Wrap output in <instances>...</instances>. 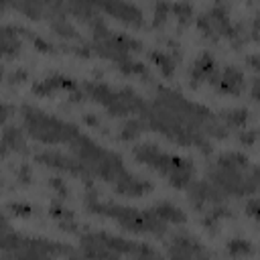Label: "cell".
Listing matches in <instances>:
<instances>
[{
    "instance_id": "cell-12",
    "label": "cell",
    "mask_w": 260,
    "mask_h": 260,
    "mask_svg": "<svg viewBox=\"0 0 260 260\" xmlns=\"http://www.w3.org/2000/svg\"><path fill=\"white\" fill-rule=\"evenodd\" d=\"M228 252H230L234 258H242V256L254 254V246H252L248 240H232V242L228 244Z\"/></svg>"
},
{
    "instance_id": "cell-23",
    "label": "cell",
    "mask_w": 260,
    "mask_h": 260,
    "mask_svg": "<svg viewBox=\"0 0 260 260\" xmlns=\"http://www.w3.org/2000/svg\"><path fill=\"white\" fill-rule=\"evenodd\" d=\"M240 140H242V142H246V144H252V142L256 140V132L252 130V132H248V134H242V136H240Z\"/></svg>"
},
{
    "instance_id": "cell-2",
    "label": "cell",
    "mask_w": 260,
    "mask_h": 260,
    "mask_svg": "<svg viewBox=\"0 0 260 260\" xmlns=\"http://www.w3.org/2000/svg\"><path fill=\"white\" fill-rule=\"evenodd\" d=\"M89 209H93L95 213H106L116 217L126 230H134V232H150L154 236H162L165 234V221H160L152 211H138V209H128V207H118L112 203H100L93 197L87 199Z\"/></svg>"
},
{
    "instance_id": "cell-4",
    "label": "cell",
    "mask_w": 260,
    "mask_h": 260,
    "mask_svg": "<svg viewBox=\"0 0 260 260\" xmlns=\"http://www.w3.org/2000/svg\"><path fill=\"white\" fill-rule=\"evenodd\" d=\"M39 160H43L45 165L49 167H55V169H61L65 173H71V175H87V169L81 160H73V158H65L63 154L59 152H41L37 154Z\"/></svg>"
},
{
    "instance_id": "cell-22",
    "label": "cell",
    "mask_w": 260,
    "mask_h": 260,
    "mask_svg": "<svg viewBox=\"0 0 260 260\" xmlns=\"http://www.w3.org/2000/svg\"><path fill=\"white\" fill-rule=\"evenodd\" d=\"M10 209H14V213H20V215H28L30 213V207H24V205H10Z\"/></svg>"
},
{
    "instance_id": "cell-24",
    "label": "cell",
    "mask_w": 260,
    "mask_h": 260,
    "mask_svg": "<svg viewBox=\"0 0 260 260\" xmlns=\"http://www.w3.org/2000/svg\"><path fill=\"white\" fill-rule=\"evenodd\" d=\"M24 77H26V71H16V73L10 75V81H20V79H24Z\"/></svg>"
},
{
    "instance_id": "cell-17",
    "label": "cell",
    "mask_w": 260,
    "mask_h": 260,
    "mask_svg": "<svg viewBox=\"0 0 260 260\" xmlns=\"http://www.w3.org/2000/svg\"><path fill=\"white\" fill-rule=\"evenodd\" d=\"M171 10H175V14L181 22H187L193 16V8L189 4H175V6H171Z\"/></svg>"
},
{
    "instance_id": "cell-15",
    "label": "cell",
    "mask_w": 260,
    "mask_h": 260,
    "mask_svg": "<svg viewBox=\"0 0 260 260\" xmlns=\"http://www.w3.org/2000/svg\"><path fill=\"white\" fill-rule=\"evenodd\" d=\"M144 130V122H138V120H132V122H128L126 126H124V132H122V138H134L136 134H140Z\"/></svg>"
},
{
    "instance_id": "cell-11",
    "label": "cell",
    "mask_w": 260,
    "mask_h": 260,
    "mask_svg": "<svg viewBox=\"0 0 260 260\" xmlns=\"http://www.w3.org/2000/svg\"><path fill=\"white\" fill-rule=\"evenodd\" d=\"M150 59L158 65V69L167 75V77H171L173 75V71H175V61L167 55V53H160V51H152L150 53Z\"/></svg>"
},
{
    "instance_id": "cell-18",
    "label": "cell",
    "mask_w": 260,
    "mask_h": 260,
    "mask_svg": "<svg viewBox=\"0 0 260 260\" xmlns=\"http://www.w3.org/2000/svg\"><path fill=\"white\" fill-rule=\"evenodd\" d=\"M171 10V6L169 4H156L154 6V24H160V22H165V18H167V12Z\"/></svg>"
},
{
    "instance_id": "cell-26",
    "label": "cell",
    "mask_w": 260,
    "mask_h": 260,
    "mask_svg": "<svg viewBox=\"0 0 260 260\" xmlns=\"http://www.w3.org/2000/svg\"><path fill=\"white\" fill-rule=\"evenodd\" d=\"M0 75H2V69H0Z\"/></svg>"
},
{
    "instance_id": "cell-21",
    "label": "cell",
    "mask_w": 260,
    "mask_h": 260,
    "mask_svg": "<svg viewBox=\"0 0 260 260\" xmlns=\"http://www.w3.org/2000/svg\"><path fill=\"white\" fill-rule=\"evenodd\" d=\"M51 185H53V187H55V189H57L61 195H67V187H65V185H63L59 179H53V181H51Z\"/></svg>"
},
{
    "instance_id": "cell-20",
    "label": "cell",
    "mask_w": 260,
    "mask_h": 260,
    "mask_svg": "<svg viewBox=\"0 0 260 260\" xmlns=\"http://www.w3.org/2000/svg\"><path fill=\"white\" fill-rule=\"evenodd\" d=\"M32 41L37 43V47H39L41 51H51V43H45V41L39 39V37H32Z\"/></svg>"
},
{
    "instance_id": "cell-19",
    "label": "cell",
    "mask_w": 260,
    "mask_h": 260,
    "mask_svg": "<svg viewBox=\"0 0 260 260\" xmlns=\"http://www.w3.org/2000/svg\"><path fill=\"white\" fill-rule=\"evenodd\" d=\"M12 112H14V110H12L10 106H4V104H0V124H2V122H4V120H6V118L12 114Z\"/></svg>"
},
{
    "instance_id": "cell-6",
    "label": "cell",
    "mask_w": 260,
    "mask_h": 260,
    "mask_svg": "<svg viewBox=\"0 0 260 260\" xmlns=\"http://www.w3.org/2000/svg\"><path fill=\"white\" fill-rule=\"evenodd\" d=\"M221 91H228V93H240L242 91V85H244V75L236 69V67H228L223 71V75L217 79L215 83Z\"/></svg>"
},
{
    "instance_id": "cell-3",
    "label": "cell",
    "mask_w": 260,
    "mask_h": 260,
    "mask_svg": "<svg viewBox=\"0 0 260 260\" xmlns=\"http://www.w3.org/2000/svg\"><path fill=\"white\" fill-rule=\"evenodd\" d=\"M95 6L102 8V10H106L108 14L118 16L120 20H124L128 24H134V26H140L142 24V12H140V8H136L132 4H124V2H100Z\"/></svg>"
},
{
    "instance_id": "cell-25",
    "label": "cell",
    "mask_w": 260,
    "mask_h": 260,
    "mask_svg": "<svg viewBox=\"0 0 260 260\" xmlns=\"http://www.w3.org/2000/svg\"><path fill=\"white\" fill-rule=\"evenodd\" d=\"M256 207H258V201L252 199V201L248 203V213H250V215H256Z\"/></svg>"
},
{
    "instance_id": "cell-10",
    "label": "cell",
    "mask_w": 260,
    "mask_h": 260,
    "mask_svg": "<svg viewBox=\"0 0 260 260\" xmlns=\"http://www.w3.org/2000/svg\"><path fill=\"white\" fill-rule=\"evenodd\" d=\"M14 30L16 28H10V26L0 28V53L2 55H14V53H18L20 43L16 41Z\"/></svg>"
},
{
    "instance_id": "cell-14",
    "label": "cell",
    "mask_w": 260,
    "mask_h": 260,
    "mask_svg": "<svg viewBox=\"0 0 260 260\" xmlns=\"http://www.w3.org/2000/svg\"><path fill=\"white\" fill-rule=\"evenodd\" d=\"M225 122L232 126H244L248 120V112L246 110H234V112H225Z\"/></svg>"
},
{
    "instance_id": "cell-16",
    "label": "cell",
    "mask_w": 260,
    "mask_h": 260,
    "mask_svg": "<svg viewBox=\"0 0 260 260\" xmlns=\"http://www.w3.org/2000/svg\"><path fill=\"white\" fill-rule=\"evenodd\" d=\"M18 10H22V12H26L30 18H39L41 16V10H43V4H32V2H22V4H14Z\"/></svg>"
},
{
    "instance_id": "cell-8",
    "label": "cell",
    "mask_w": 260,
    "mask_h": 260,
    "mask_svg": "<svg viewBox=\"0 0 260 260\" xmlns=\"http://www.w3.org/2000/svg\"><path fill=\"white\" fill-rule=\"evenodd\" d=\"M160 221H173V223H185V213L179 209V207H175V205H171V203H158L154 209H150Z\"/></svg>"
},
{
    "instance_id": "cell-7",
    "label": "cell",
    "mask_w": 260,
    "mask_h": 260,
    "mask_svg": "<svg viewBox=\"0 0 260 260\" xmlns=\"http://www.w3.org/2000/svg\"><path fill=\"white\" fill-rule=\"evenodd\" d=\"M55 89H75V83H73V79H69V77L55 75V77H49V79L39 81V83L32 87V91H35V93H41V95L53 93Z\"/></svg>"
},
{
    "instance_id": "cell-5",
    "label": "cell",
    "mask_w": 260,
    "mask_h": 260,
    "mask_svg": "<svg viewBox=\"0 0 260 260\" xmlns=\"http://www.w3.org/2000/svg\"><path fill=\"white\" fill-rule=\"evenodd\" d=\"M191 77H193V83L195 81H209V83H217L219 75H217V67H215V61L211 55H201L195 63H193V69H191Z\"/></svg>"
},
{
    "instance_id": "cell-1",
    "label": "cell",
    "mask_w": 260,
    "mask_h": 260,
    "mask_svg": "<svg viewBox=\"0 0 260 260\" xmlns=\"http://www.w3.org/2000/svg\"><path fill=\"white\" fill-rule=\"evenodd\" d=\"M134 154H136L138 160L154 167L158 173H162L165 177H169L171 185H175V187H187V185H191V177H193V165H191V160L181 158V156L165 154L154 144L138 146L134 150Z\"/></svg>"
},
{
    "instance_id": "cell-13",
    "label": "cell",
    "mask_w": 260,
    "mask_h": 260,
    "mask_svg": "<svg viewBox=\"0 0 260 260\" xmlns=\"http://www.w3.org/2000/svg\"><path fill=\"white\" fill-rule=\"evenodd\" d=\"M57 16H59V18L53 20V28H55L59 35H63V37H77V35H75V28L65 20V16H63V14H57Z\"/></svg>"
},
{
    "instance_id": "cell-9",
    "label": "cell",
    "mask_w": 260,
    "mask_h": 260,
    "mask_svg": "<svg viewBox=\"0 0 260 260\" xmlns=\"http://www.w3.org/2000/svg\"><path fill=\"white\" fill-rule=\"evenodd\" d=\"M24 140L18 128H6L0 140V154H6L8 150H22Z\"/></svg>"
}]
</instances>
